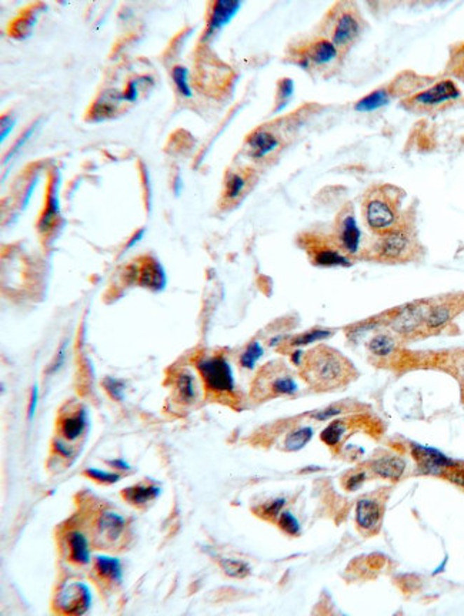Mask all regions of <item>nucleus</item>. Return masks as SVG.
<instances>
[{"mask_svg": "<svg viewBox=\"0 0 464 616\" xmlns=\"http://www.w3.org/2000/svg\"><path fill=\"white\" fill-rule=\"evenodd\" d=\"M300 367L306 382L318 391L340 390L357 377L355 364L326 345L304 354Z\"/></svg>", "mask_w": 464, "mask_h": 616, "instance_id": "obj_1", "label": "nucleus"}, {"mask_svg": "<svg viewBox=\"0 0 464 616\" xmlns=\"http://www.w3.org/2000/svg\"><path fill=\"white\" fill-rule=\"evenodd\" d=\"M366 223L378 236L389 233L399 225V206L395 195L388 187H376L366 196L363 206Z\"/></svg>", "mask_w": 464, "mask_h": 616, "instance_id": "obj_2", "label": "nucleus"}, {"mask_svg": "<svg viewBox=\"0 0 464 616\" xmlns=\"http://www.w3.org/2000/svg\"><path fill=\"white\" fill-rule=\"evenodd\" d=\"M299 390L297 382L283 364L272 363L260 370L253 382V397L266 400L280 396H293Z\"/></svg>", "mask_w": 464, "mask_h": 616, "instance_id": "obj_3", "label": "nucleus"}, {"mask_svg": "<svg viewBox=\"0 0 464 616\" xmlns=\"http://www.w3.org/2000/svg\"><path fill=\"white\" fill-rule=\"evenodd\" d=\"M207 393L214 397H230L236 391L235 375L228 361L221 356L203 357L196 364Z\"/></svg>", "mask_w": 464, "mask_h": 616, "instance_id": "obj_4", "label": "nucleus"}, {"mask_svg": "<svg viewBox=\"0 0 464 616\" xmlns=\"http://www.w3.org/2000/svg\"><path fill=\"white\" fill-rule=\"evenodd\" d=\"M411 253L413 237L403 227H397L389 231V233L381 234L374 247V254L377 260L390 262L406 261L410 258Z\"/></svg>", "mask_w": 464, "mask_h": 616, "instance_id": "obj_5", "label": "nucleus"}, {"mask_svg": "<svg viewBox=\"0 0 464 616\" xmlns=\"http://www.w3.org/2000/svg\"><path fill=\"white\" fill-rule=\"evenodd\" d=\"M363 30V20L360 15L353 9H341L334 19L332 42L337 49L352 48Z\"/></svg>", "mask_w": 464, "mask_h": 616, "instance_id": "obj_6", "label": "nucleus"}, {"mask_svg": "<svg viewBox=\"0 0 464 616\" xmlns=\"http://www.w3.org/2000/svg\"><path fill=\"white\" fill-rule=\"evenodd\" d=\"M56 608L66 615H83L92 603L90 589L83 582H70L63 585L56 596Z\"/></svg>", "mask_w": 464, "mask_h": 616, "instance_id": "obj_7", "label": "nucleus"}, {"mask_svg": "<svg viewBox=\"0 0 464 616\" xmlns=\"http://www.w3.org/2000/svg\"><path fill=\"white\" fill-rule=\"evenodd\" d=\"M383 503L378 498L364 496L360 498L356 504L355 521L357 529L366 535L371 536L378 532L383 519Z\"/></svg>", "mask_w": 464, "mask_h": 616, "instance_id": "obj_8", "label": "nucleus"}, {"mask_svg": "<svg viewBox=\"0 0 464 616\" xmlns=\"http://www.w3.org/2000/svg\"><path fill=\"white\" fill-rule=\"evenodd\" d=\"M413 458L417 462V467L424 474H435V475H443L446 470L456 465L457 462L442 454L440 451L429 447H423L414 444L411 448Z\"/></svg>", "mask_w": 464, "mask_h": 616, "instance_id": "obj_9", "label": "nucleus"}, {"mask_svg": "<svg viewBox=\"0 0 464 616\" xmlns=\"http://www.w3.org/2000/svg\"><path fill=\"white\" fill-rule=\"evenodd\" d=\"M460 96L458 88L451 80H443L433 88L413 96L407 103L414 108H432Z\"/></svg>", "mask_w": 464, "mask_h": 616, "instance_id": "obj_10", "label": "nucleus"}, {"mask_svg": "<svg viewBox=\"0 0 464 616\" xmlns=\"http://www.w3.org/2000/svg\"><path fill=\"white\" fill-rule=\"evenodd\" d=\"M126 521L113 511H103L96 524V541L102 547H110L118 542L123 535Z\"/></svg>", "mask_w": 464, "mask_h": 616, "instance_id": "obj_11", "label": "nucleus"}, {"mask_svg": "<svg viewBox=\"0 0 464 616\" xmlns=\"http://www.w3.org/2000/svg\"><path fill=\"white\" fill-rule=\"evenodd\" d=\"M430 308L426 305L411 304L407 305L392 318V328L402 335H410L418 330L421 323L426 321Z\"/></svg>", "mask_w": 464, "mask_h": 616, "instance_id": "obj_12", "label": "nucleus"}, {"mask_svg": "<svg viewBox=\"0 0 464 616\" xmlns=\"http://www.w3.org/2000/svg\"><path fill=\"white\" fill-rule=\"evenodd\" d=\"M369 470L378 478L396 482L404 474L406 462L397 455H383L370 462Z\"/></svg>", "mask_w": 464, "mask_h": 616, "instance_id": "obj_13", "label": "nucleus"}, {"mask_svg": "<svg viewBox=\"0 0 464 616\" xmlns=\"http://www.w3.org/2000/svg\"><path fill=\"white\" fill-rule=\"evenodd\" d=\"M242 4L238 0H217L213 5V10L207 23L206 37H210L213 33L226 26L231 19L236 16Z\"/></svg>", "mask_w": 464, "mask_h": 616, "instance_id": "obj_14", "label": "nucleus"}, {"mask_svg": "<svg viewBox=\"0 0 464 616\" xmlns=\"http://www.w3.org/2000/svg\"><path fill=\"white\" fill-rule=\"evenodd\" d=\"M139 281L143 287L153 291L163 290L168 283L163 265L156 258H146L139 272Z\"/></svg>", "mask_w": 464, "mask_h": 616, "instance_id": "obj_15", "label": "nucleus"}, {"mask_svg": "<svg viewBox=\"0 0 464 616\" xmlns=\"http://www.w3.org/2000/svg\"><path fill=\"white\" fill-rule=\"evenodd\" d=\"M360 237L362 233L357 227V223L352 214H347L343 217L340 230H339V240L341 247L350 254H356L360 246Z\"/></svg>", "mask_w": 464, "mask_h": 616, "instance_id": "obj_16", "label": "nucleus"}, {"mask_svg": "<svg viewBox=\"0 0 464 616\" xmlns=\"http://www.w3.org/2000/svg\"><path fill=\"white\" fill-rule=\"evenodd\" d=\"M247 144H249V156L253 159H261L279 146V140L272 133H268L266 130H257L249 137Z\"/></svg>", "mask_w": 464, "mask_h": 616, "instance_id": "obj_17", "label": "nucleus"}, {"mask_svg": "<svg viewBox=\"0 0 464 616\" xmlns=\"http://www.w3.org/2000/svg\"><path fill=\"white\" fill-rule=\"evenodd\" d=\"M70 561L79 565H88L90 562V551L86 536L79 531H71L66 536Z\"/></svg>", "mask_w": 464, "mask_h": 616, "instance_id": "obj_18", "label": "nucleus"}, {"mask_svg": "<svg viewBox=\"0 0 464 616\" xmlns=\"http://www.w3.org/2000/svg\"><path fill=\"white\" fill-rule=\"evenodd\" d=\"M175 391L177 401L182 404H193L199 396L196 378L189 371H182L176 378Z\"/></svg>", "mask_w": 464, "mask_h": 616, "instance_id": "obj_19", "label": "nucleus"}, {"mask_svg": "<svg viewBox=\"0 0 464 616\" xmlns=\"http://www.w3.org/2000/svg\"><path fill=\"white\" fill-rule=\"evenodd\" d=\"M367 350L373 357L385 360L395 354L396 340L390 334L378 332L367 342Z\"/></svg>", "mask_w": 464, "mask_h": 616, "instance_id": "obj_20", "label": "nucleus"}, {"mask_svg": "<svg viewBox=\"0 0 464 616\" xmlns=\"http://www.w3.org/2000/svg\"><path fill=\"white\" fill-rule=\"evenodd\" d=\"M161 495V488L154 485H135L123 491V498L133 505H144Z\"/></svg>", "mask_w": 464, "mask_h": 616, "instance_id": "obj_21", "label": "nucleus"}, {"mask_svg": "<svg viewBox=\"0 0 464 616\" xmlns=\"http://www.w3.org/2000/svg\"><path fill=\"white\" fill-rule=\"evenodd\" d=\"M96 570L104 580L110 582H121L122 580V564L118 558L113 556H96L95 558Z\"/></svg>", "mask_w": 464, "mask_h": 616, "instance_id": "obj_22", "label": "nucleus"}, {"mask_svg": "<svg viewBox=\"0 0 464 616\" xmlns=\"http://www.w3.org/2000/svg\"><path fill=\"white\" fill-rule=\"evenodd\" d=\"M86 424H88V419H86L85 410H81L77 414L69 415L62 422V435L67 441H74L83 434V431L86 428Z\"/></svg>", "mask_w": 464, "mask_h": 616, "instance_id": "obj_23", "label": "nucleus"}, {"mask_svg": "<svg viewBox=\"0 0 464 616\" xmlns=\"http://www.w3.org/2000/svg\"><path fill=\"white\" fill-rule=\"evenodd\" d=\"M339 55V49L334 46L332 41L327 38H320L316 42L311 50V60H313L316 64H327L333 62Z\"/></svg>", "mask_w": 464, "mask_h": 616, "instance_id": "obj_24", "label": "nucleus"}, {"mask_svg": "<svg viewBox=\"0 0 464 616\" xmlns=\"http://www.w3.org/2000/svg\"><path fill=\"white\" fill-rule=\"evenodd\" d=\"M451 317H453V312L450 305H437L430 308L424 324H426L429 330H439L444 327L451 320Z\"/></svg>", "mask_w": 464, "mask_h": 616, "instance_id": "obj_25", "label": "nucleus"}, {"mask_svg": "<svg viewBox=\"0 0 464 616\" xmlns=\"http://www.w3.org/2000/svg\"><path fill=\"white\" fill-rule=\"evenodd\" d=\"M315 264L322 267H337V265H349V260L341 253L334 248H320L315 254Z\"/></svg>", "mask_w": 464, "mask_h": 616, "instance_id": "obj_26", "label": "nucleus"}, {"mask_svg": "<svg viewBox=\"0 0 464 616\" xmlns=\"http://www.w3.org/2000/svg\"><path fill=\"white\" fill-rule=\"evenodd\" d=\"M313 437V430L311 427H300L292 431L285 440V448L287 451L301 449Z\"/></svg>", "mask_w": 464, "mask_h": 616, "instance_id": "obj_27", "label": "nucleus"}, {"mask_svg": "<svg viewBox=\"0 0 464 616\" xmlns=\"http://www.w3.org/2000/svg\"><path fill=\"white\" fill-rule=\"evenodd\" d=\"M388 102H389V92L388 90H374L356 104V110L363 111V113L373 111V110L380 108Z\"/></svg>", "mask_w": 464, "mask_h": 616, "instance_id": "obj_28", "label": "nucleus"}, {"mask_svg": "<svg viewBox=\"0 0 464 616\" xmlns=\"http://www.w3.org/2000/svg\"><path fill=\"white\" fill-rule=\"evenodd\" d=\"M220 566L226 575L230 578H238V580H242V578H246L250 573V566L239 559L224 558L220 561Z\"/></svg>", "mask_w": 464, "mask_h": 616, "instance_id": "obj_29", "label": "nucleus"}, {"mask_svg": "<svg viewBox=\"0 0 464 616\" xmlns=\"http://www.w3.org/2000/svg\"><path fill=\"white\" fill-rule=\"evenodd\" d=\"M56 191H57V186L52 191L50 199H49V206H48L45 214H43V217L41 220V224H39V227H41V231L49 230L52 227L56 216L59 214V200H57V192Z\"/></svg>", "mask_w": 464, "mask_h": 616, "instance_id": "obj_30", "label": "nucleus"}, {"mask_svg": "<svg viewBox=\"0 0 464 616\" xmlns=\"http://www.w3.org/2000/svg\"><path fill=\"white\" fill-rule=\"evenodd\" d=\"M261 356H263L261 345L257 341H253L252 344H249L247 349L240 356V365L243 368L252 370V368H254L256 363L261 358Z\"/></svg>", "mask_w": 464, "mask_h": 616, "instance_id": "obj_31", "label": "nucleus"}, {"mask_svg": "<svg viewBox=\"0 0 464 616\" xmlns=\"http://www.w3.org/2000/svg\"><path fill=\"white\" fill-rule=\"evenodd\" d=\"M189 70L183 66H176L172 71V79L176 85L177 92L184 97H191V89L189 86Z\"/></svg>", "mask_w": 464, "mask_h": 616, "instance_id": "obj_32", "label": "nucleus"}, {"mask_svg": "<svg viewBox=\"0 0 464 616\" xmlns=\"http://www.w3.org/2000/svg\"><path fill=\"white\" fill-rule=\"evenodd\" d=\"M330 335H332V332L327 331V330H312V331H307V332H304V334H300V335L294 337V338L290 341V345H292V346L308 345V344H312V342H318V341L326 340V338L330 337Z\"/></svg>", "mask_w": 464, "mask_h": 616, "instance_id": "obj_33", "label": "nucleus"}, {"mask_svg": "<svg viewBox=\"0 0 464 616\" xmlns=\"http://www.w3.org/2000/svg\"><path fill=\"white\" fill-rule=\"evenodd\" d=\"M245 186H246V181H245V178L240 174H236V173L230 174L227 177V180H226V192H224V196L228 200H233V199L239 197L240 192L245 188Z\"/></svg>", "mask_w": 464, "mask_h": 616, "instance_id": "obj_34", "label": "nucleus"}, {"mask_svg": "<svg viewBox=\"0 0 464 616\" xmlns=\"http://www.w3.org/2000/svg\"><path fill=\"white\" fill-rule=\"evenodd\" d=\"M103 388L116 401H122L125 398V384L121 379H116L113 377L104 378L103 379Z\"/></svg>", "mask_w": 464, "mask_h": 616, "instance_id": "obj_35", "label": "nucleus"}, {"mask_svg": "<svg viewBox=\"0 0 464 616\" xmlns=\"http://www.w3.org/2000/svg\"><path fill=\"white\" fill-rule=\"evenodd\" d=\"M279 525H280V528H282L287 535L296 536V535L300 533V524H299L297 518H296L293 514H290V512H282V514H280Z\"/></svg>", "mask_w": 464, "mask_h": 616, "instance_id": "obj_36", "label": "nucleus"}, {"mask_svg": "<svg viewBox=\"0 0 464 616\" xmlns=\"http://www.w3.org/2000/svg\"><path fill=\"white\" fill-rule=\"evenodd\" d=\"M366 481V471H352L343 478V486L346 491H356Z\"/></svg>", "mask_w": 464, "mask_h": 616, "instance_id": "obj_37", "label": "nucleus"}, {"mask_svg": "<svg viewBox=\"0 0 464 616\" xmlns=\"http://www.w3.org/2000/svg\"><path fill=\"white\" fill-rule=\"evenodd\" d=\"M285 503H286V500L283 498H278V499L272 500V503H268V504L261 507L260 515L264 519H275L280 514L282 508L285 507Z\"/></svg>", "mask_w": 464, "mask_h": 616, "instance_id": "obj_38", "label": "nucleus"}, {"mask_svg": "<svg viewBox=\"0 0 464 616\" xmlns=\"http://www.w3.org/2000/svg\"><path fill=\"white\" fill-rule=\"evenodd\" d=\"M86 475L90 477V478L95 479V481L104 482V484H116V482H118V481L121 479V475H118V474L104 472V471H100V470H97V468H89V470L86 471Z\"/></svg>", "mask_w": 464, "mask_h": 616, "instance_id": "obj_39", "label": "nucleus"}, {"mask_svg": "<svg viewBox=\"0 0 464 616\" xmlns=\"http://www.w3.org/2000/svg\"><path fill=\"white\" fill-rule=\"evenodd\" d=\"M443 477H446L449 481L464 488V467H460L458 464H456V465L450 467L449 470H446Z\"/></svg>", "mask_w": 464, "mask_h": 616, "instance_id": "obj_40", "label": "nucleus"}, {"mask_svg": "<svg viewBox=\"0 0 464 616\" xmlns=\"http://www.w3.org/2000/svg\"><path fill=\"white\" fill-rule=\"evenodd\" d=\"M64 358H66V344H63V345L60 346V349H59V351H57V354H56V357H55L52 365H50L49 370H48V372H56V371H59V370L63 367V364H64Z\"/></svg>", "mask_w": 464, "mask_h": 616, "instance_id": "obj_41", "label": "nucleus"}, {"mask_svg": "<svg viewBox=\"0 0 464 616\" xmlns=\"http://www.w3.org/2000/svg\"><path fill=\"white\" fill-rule=\"evenodd\" d=\"M15 125H16V119L15 118H11V115H4V118H2V137H0V140L5 141L6 136L11 134V132L15 127Z\"/></svg>", "mask_w": 464, "mask_h": 616, "instance_id": "obj_42", "label": "nucleus"}, {"mask_svg": "<svg viewBox=\"0 0 464 616\" xmlns=\"http://www.w3.org/2000/svg\"><path fill=\"white\" fill-rule=\"evenodd\" d=\"M37 404H39V387H37V384H36V385H33L32 394H30L29 412H27V418H29V419H33L34 412H36V408H37Z\"/></svg>", "mask_w": 464, "mask_h": 616, "instance_id": "obj_43", "label": "nucleus"}, {"mask_svg": "<svg viewBox=\"0 0 464 616\" xmlns=\"http://www.w3.org/2000/svg\"><path fill=\"white\" fill-rule=\"evenodd\" d=\"M340 412H341L340 408H334V407H332V408H327V410H323V411L315 412V414H312V416L316 418V419H320V421H326V419H329V418H332V416H334V415H337V414H340Z\"/></svg>", "mask_w": 464, "mask_h": 616, "instance_id": "obj_44", "label": "nucleus"}, {"mask_svg": "<svg viewBox=\"0 0 464 616\" xmlns=\"http://www.w3.org/2000/svg\"><path fill=\"white\" fill-rule=\"evenodd\" d=\"M293 89H294V85L290 79H285L280 83V94L283 97V102H287V99L293 94Z\"/></svg>", "mask_w": 464, "mask_h": 616, "instance_id": "obj_45", "label": "nucleus"}, {"mask_svg": "<svg viewBox=\"0 0 464 616\" xmlns=\"http://www.w3.org/2000/svg\"><path fill=\"white\" fill-rule=\"evenodd\" d=\"M123 100L128 102H135L137 99V82H130L126 92L122 94Z\"/></svg>", "mask_w": 464, "mask_h": 616, "instance_id": "obj_46", "label": "nucleus"}, {"mask_svg": "<svg viewBox=\"0 0 464 616\" xmlns=\"http://www.w3.org/2000/svg\"><path fill=\"white\" fill-rule=\"evenodd\" d=\"M454 367H456V371H457L458 379H460V382H461V388H463V393H464V356L460 357V358L457 360V363L454 364Z\"/></svg>", "mask_w": 464, "mask_h": 616, "instance_id": "obj_47", "label": "nucleus"}, {"mask_svg": "<svg viewBox=\"0 0 464 616\" xmlns=\"http://www.w3.org/2000/svg\"><path fill=\"white\" fill-rule=\"evenodd\" d=\"M55 449L63 455V456H70L71 455V448H69L66 444H63L62 441H56L55 442Z\"/></svg>", "mask_w": 464, "mask_h": 616, "instance_id": "obj_48", "label": "nucleus"}, {"mask_svg": "<svg viewBox=\"0 0 464 616\" xmlns=\"http://www.w3.org/2000/svg\"><path fill=\"white\" fill-rule=\"evenodd\" d=\"M454 74H457L460 79H463L464 80V52L461 53V56H460V59L457 60V63H456V70H454Z\"/></svg>", "mask_w": 464, "mask_h": 616, "instance_id": "obj_49", "label": "nucleus"}, {"mask_svg": "<svg viewBox=\"0 0 464 616\" xmlns=\"http://www.w3.org/2000/svg\"><path fill=\"white\" fill-rule=\"evenodd\" d=\"M109 465H111V467H114V468H118V470H130V465L128 464L126 461H123V459H113V461H109Z\"/></svg>", "mask_w": 464, "mask_h": 616, "instance_id": "obj_50", "label": "nucleus"}, {"mask_svg": "<svg viewBox=\"0 0 464 616\" xmlns=\"http://www.w3.org/2000/svg\"><path fill=\"white\" fill-rule=\"evenodd\" d=\"M34 127H36V126H33V127H32V129H29V130H27V132H26V133H25V134H23V137H22V139H20V141H18V143H16V146H15V148H13V151H12V153H11V156H12V154H13V153H15V151H16V150H19V148H20V147H22V146H23V143H25V141H26V140H27V139H29V137H30V136H32V133H33V130H34Z\"/></svg>", "mask_w": 464, "mask_h": 616, "instance_id": "obj_51", "label": "nucleus"}, {"mask_svg": "<svg viewBox=\"0 0 464 616\" xmlns=\"http://www.w3.org/2000/svg\"><path fill=\"white\" fill-rule=\"evenodd\" d=\"M143 234H144V230H140V231H137L136 233V236L130 240V243L128 244V248H130V247H133L136 243H139L140 241V239L143 237Z\"/></svg>", "mask_w": 464, "mask_h": 616, "instance_id": "obj_52", "label": "nucleus"}]
</instances>
